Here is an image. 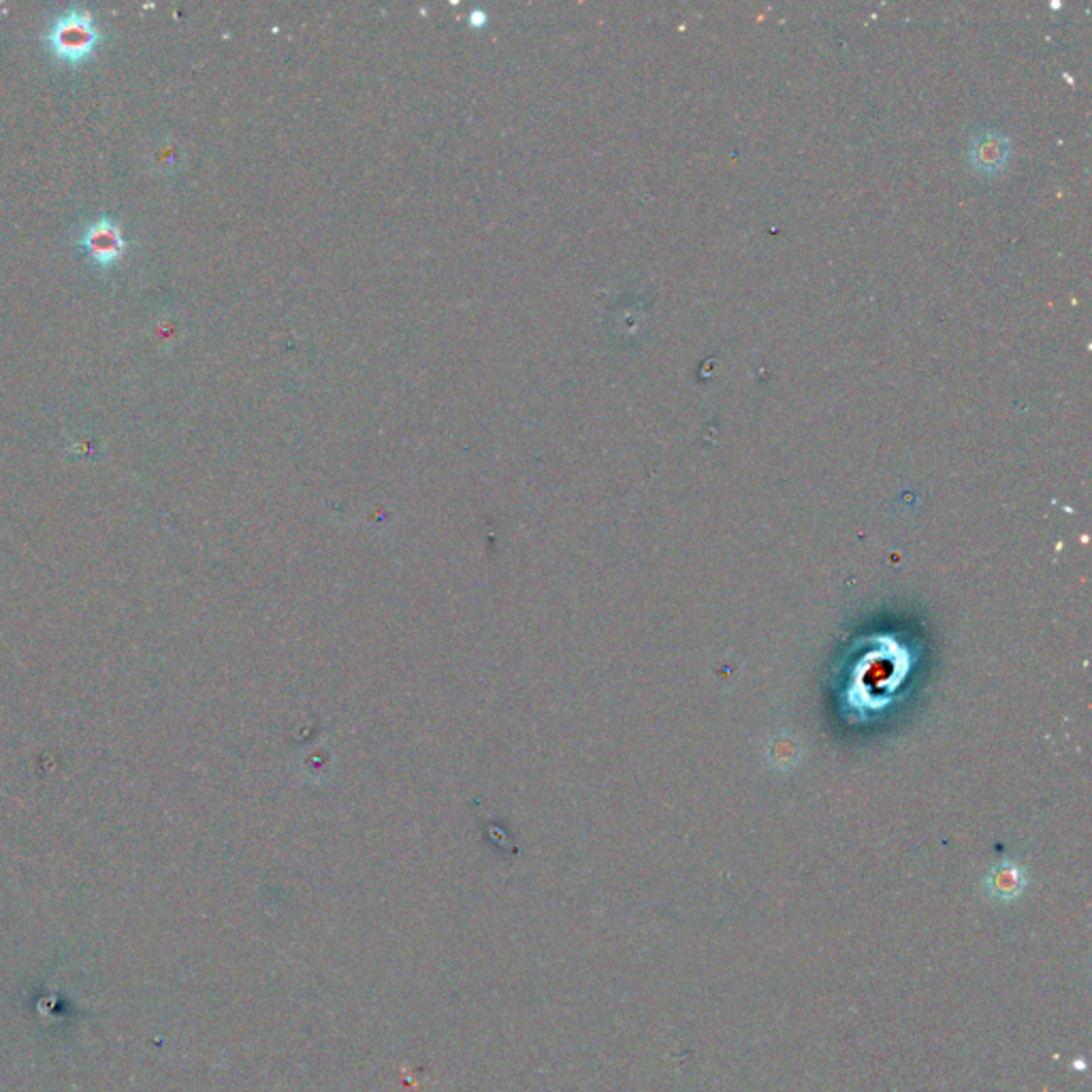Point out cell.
I'll use <instances>...</instances> for the list:
<instances>
[{"label": "cell", "mask_w": 1092, "mask_h": 1092, "mask_svg": "<svg viewBox=\"0 0 1092 1092\" xmlns=\"http://www.w3.org/2000/svg\"><path fill=\"white\" fill-rule=\"evenodd\" d=\"M52 54L64 64H79L92 56L101 41L94 18L84 9H69L54 18L45 32Z\"/></svg>", "instance_id": "6da1fadb"}, {"label": "cell", "mask_w": 1092, "mask_h": 1092, "mask_svg": "<svg viewBox=\"0 0 1092 1092\" xmlns=\"http://www.w3.org/2000/svg\"><path fill=\"white\" fill-rule=\"evenodd\" d=\"M79 242L88 259L101 269L116 265L126 250L122 227L111 218H96L88 222Z\"/></svg>", "instance_id": "7a4b0ae2"}, {"label": "cell", "mask_w": 1092, "mask_h": 1092, "mask_svg": "<svg viewBox=\"0 0 1092 1092\" xmlns=\"http://www.w3.org/2000/svg\"><path fill=\"white\" fill-rule=\"evenodd\" d=\"M1026 888V875L1020 866L1003 862L994 866L988 875V892L997 901H1014Z\"/></svg>", "instance_id": "3957f363"}, {"label": "cell", "mask_w": 1092, "mask_h": 1092, "mask_svg": "<svg viewBox=\"0 0 1092 1092\" xmlns=\"http://www.w3.org/2000/svg\"><path fill=\"white\" fill-rule=\"evenodd\" d=\"M975 158L977 163L984 165V167H997L1001 165L1005 160V150H1003V143L997 141V139H984L979 146H977V152H975Z\"/></svg>", "instance_id": "277c9868"}]
</instances>
